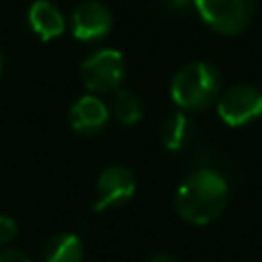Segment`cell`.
Listing matches in <instances>:
<instances>
[{"label": "cell", "mask_w": 262, "mask_h": 262, "mask_svg": "<svg viewBox=\"0 0 262 262\" xmlns=\"http://www.w3.org/2000/svg\"><path fill=\"white\" fill-rule=\"evenodd\" d=\"M227 180L211 168H201L188 174L174 194L176 213L194 225H207L215 221L227 207Z\"/></svg>", "instance_id": "obj_1"}, {"label": "cell", "mask_w": 262, "mask_h": 262, "mask_svg": "<svg viewBox=\"0 0 262 262\" xmlns=\"http://www.w3.org/2000/svg\"><path fill=\"white\" fill-rule=\"evenodd\" d=\"M221 90L219 72L207 61H192L186 63L182 70L176 72L170 84L172 100L186 111H201L207 108Z\"/></svg>", "instance_id": "obj_2"}, {"label": "cell", "mask_w": 262, "mask_h": 262, "mask_svg": "<svg viewBox=\"0 0 262 262\" xmlns=\"http://www.w3.org/2000/svg\"><path fill=\"white\" fill-rule=\"evenodd\" d=\"M194 6L213 31L237 35L250 25L254 0H194Z\"/></svg>", "instance_id": "obj_3"}, {"label": "cell", "mask_w": 262, "mask_h": 262, "mask_svg": "<svg viewBox=\"0 0 262 262\" xmlns=\"http://www.w3.org/2000/svg\"><path fill=\"white\" fill-rule=\"evenodd\" d=\"M80 72L90 92H113L125 78V59L117 49H100L84 59Z\"/></svg>", "instance_id": "obj_4"}, {"label": "cell", "mask_w": 262, "mask_h": 262, "mask_svg": "<svg viewBox=\"0 0 262 262\" xmlns=\"http://www.w3.org/2000/svg\"><path fill=\"white\" fill-rule=\"evenodd\" d=\"M217 113L229 127L246 125L262 115V92L250 84L231 86L221 94L217 102Z\"/></svg>", "instance_id": "obj_5"}, {"label": "cell", "mask_w": 262, "mask_h": 262, "mask_svg": "<svg viewBox=\"0 0 262 262\" xmlns=\"http://www.w3.org/2000/svg\"><path fill=\"white\" fill-rule=\"evenodd\" d=\"M135 194V176L125 166H108L96 180V201L92 209L96 213L111 207H121Z\"/></svg>", "instance_id": "obj_6"}, {"label": "cell", "mask_w": 262, "mask_h": 262, "mask_svg": "<svg viewBox=\"0 0 262 262\" xmlns=\"http://www.w3.org/2000/svg\"><path fill=\"white\" fill-rule=\"evenodd\" d=\"M113 27L111 10L100 2H84L72 14V33L80 41L102 39Z\"/></svg>", "instance_id": "obj_7"}, {"label": "cell", "mask_w": 262, "mask_h": 262, "mask_svg": "<svg viewBox=\"0 0 262 262\" xmlns=\"http://www.w3.org/2000/svg\"><path fill=\"white\" fill-rule=\"evenodd\" d=\"M106 121H108V108L94 94H86L78 98L70 108V125L80 135L98 133L106 125Z\"/></svg>", "instance_id": "obj_8"}, {"label": "cell", "mask_w": 262, "mask_h": 262, "mask_svg": "<svg viewBox=\"0 0 262 262\" xmlns=\"http://www.w3.org/2000/svg\"><path fill=\"white\" fill-rule=\"evenodd\" d=\"M29 25L41 37V41H49L59 37L66 29L63 14L49 0H35L29 8Z\"/></svg>", "instance_id": "obj_9"}, {"label": "cell", "mask_w": 262, "mask_h": 262, "mask_svg": "<svg viewBox=\"0 0 262 262\" xmlns=\"http://www.w3.org/2000/svg\"><path fill=\"white\" fill-rule=\"evenodd\" d=\"M84 248L78 235L74 233H55L51 235L41 254V262H82Z\"/></svg>", "instance_id": "obj_10"}, {"label": "cell", "mask_w": 262, "mask_h": 262, "mask_svg": "<svg viewBox=\"0 0 262 262\" xmlns=\"http://www.w3.org/2000/svg\"><path fill=\"white\" fill-rule=\"evenodd\" d=\"M190 133H192L190 119L184 113H174L164 121L162 131H160V139L168 151H178L186 145V141L190 139Z\"/></svg>", "instance_id": "obj_11"}, {"label": "cell", "mask_w": 262, "mask_h": 262, "mask_svg": "<svg viewBox=\"0 0 262 262\" xmlns=\"http://www.w3.org/2000/svg\"><path fill=\"white\" fill-rule=\"evenodd\" d=\"M113 113L123 125H135L143 117V102L131 90H117L113 100Z\"/></svg>", "instance_id": "obj_12"}, {"label": "cell", "mask_w": 262, "mask_h": 262, "mask_svg": "<svg viewBox=\"0 0 262 262\" xmlns=\"http://www.w3.org/2000/svg\"><path fill=\"white\" fill-rule=\"evenodd\" d=\"M18 233V227H16V221L6 217V215H0V246L2 244H10Z\"/></svg>", "instance_id": "obj_13"}, {"label": "cell", "mask_w": 262, "mask_h": 262, "mask_svg": "<svg viewBox=\"0 0 262 262\" xmlns=\"http://www.w3.org/2000/svg\"><path fill=\"white\" fill-rule=\"evenodd\" d=\"M0 262H31L29 256H25L18 250H2L0 252Z\"/></svg>", "instance_id": "obj_14"}, {"label": "cell", "mask_w": 262, "mask_h": 262, "mask_svg": "<svg viewBox=\"0 0 262 262\" xmlns=\"http://www.w3.org/2000/svg\"><path fill=\"white\" fill-rule=\"evenodd\" d=\"M145 262H178V260L172 254H168V252H156V254L147 256Z\"/></svg>", "instance_id": "obj_15"}, {"label": "cell", "mask_w": 262, "mask_h": 262, "mask_svg": "<svg viewBox=\"0 0 262 262\" xmlns=\"http://www.w3.org/2000/svg\"><path fill=\"white\" fill-rule=\"evenodd\" d=\"M164 2H166V6H170L172 10H184V8H188V6L194 4V0H164Z\"/></svg>", "instance_id": "obj_16"}, {"label": "cell", "mask_w": 262, "mask_h": 262, "mask_svg": "<svg viewBox=\"0 0 262 262\" xmlns=\"http://www.w3.org/2000/svg\"><path fill=\"white\" fill-rule=\"evenodd\" d=\"M2 70H4V59H2V53H0V74H2Z\"/></svg>", "instance_id": "obj_17"}]
</instances>
